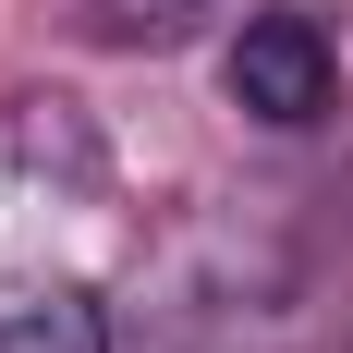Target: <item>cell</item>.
Listing matches in <instances>:
<instances>
[{"instance_id":"cell-1","label":"cell","mask_w":353,"mask_h":353,"mask_svg":"<svg viewBox=\"0 0 353 353\" xmlns=\"http://www.w3.org/2000/svg\"><path fill=\"white\" fill-rule=\"evenodd\" d=\"M329 37L317 12H244V37H232V98L256 110V122H317L329 110Z\"/></svg>"},{"instance_id":"cell-2","label":"cell","mask_w":353,"mask_h":353,"mask_svg":"<svg viewBox=\"0 0 353 353\" xmlns=\"http://www.w3.org/2000/svg\"><path fill=\"white\" fill-rule=\"evenodd\" d=\"M0 353H110V329L73 281H0Z\"/></svg>"},{"instance_id":"cell-3","label":"cell","mask_w":353,"mask_h":353,"mask_svg":"<svg viewBox=\"0 0 353 353\" xmlns=\"http://www.w3.org/2000/svg\"><path fill=\"white\" fill-rule=\"evenodd\" d=\"M73 12H85V37H110V49H171V37L219 25L232 0H73Z\"/></svg>"}]
</instances>
